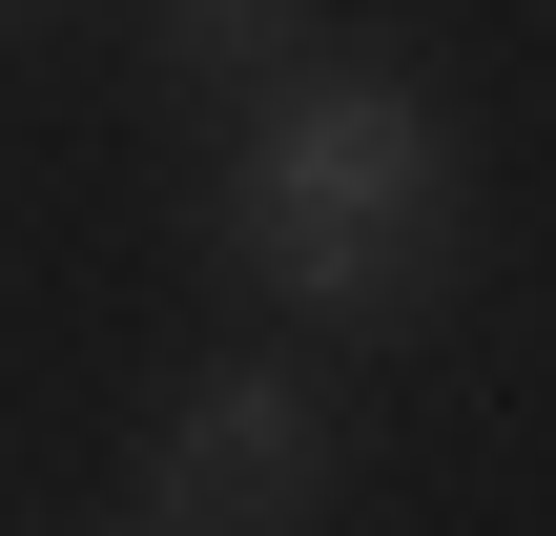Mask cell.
I'll use <instances>...</instances> for the list:
<instances>
[{"label":"cell","instance_id":"obj_5","mask_svg":"<svg viewBox=\"0 0 556 536\" xmlns=\"http://www.w3.org/2000/svg\"><path fill=\"white\" fill-rule=\"evenodd\" d=\"M124 536H144V516H124Z\"/></svg>","mask_w":556,"mask_h":536},{"label":"cell","instance_id":"obj_2","mask_svg":"<svg viewBox=\"0 0 556 536\" xmlns=\"http://www.w3.org/2000/svg\"><path fill=\"white\" fill-rule=\"evenodd\" d=\"M330 516V392L268 351H206L144 413V536H309Z\"/></svg>","mask_w":556,"mask_h":536},{"label":"cell","instance_id":"obj_3","mask_svg":"<svg viewBox=\"0 0 556 536\" xmlns=\"http://www.w3.org/2000/svg\"><path fill=\"white\" fill-rule=\"evenodd\" d=\"M144 21L186 83H289V41H309V0H144Z\"/></svg>","mask_w":556,"mask_h":536},{"label":"cell","instance_id":"obj_1","mask_svg":"<svg viewBox=\"0 0 556 536\" xmlns=\"http://www.w3.org/2000/svg\"><path fill=\"white\" fill-rule=\"evenodd\" d=\"M454 227H475V186H454V124H433L413 62H289V83L227 103L206 248H227L268 310H309V331H413V310L454 289Z\"/></svg>","mask_w":556,"mask_h":536},{"label":"cell","instance_id":"obj_4","mask_svg":"<svg viewBox=\"0 0 556 536\" xmlns=\"http://www.w3.org/2000/svg\"><path fill=\"white\" fill-rule=\"evenodd\" d=\"M0 21H41V0H0Z\"/></svg>","mask_w":556,"mask_h":536}]
</instances>
